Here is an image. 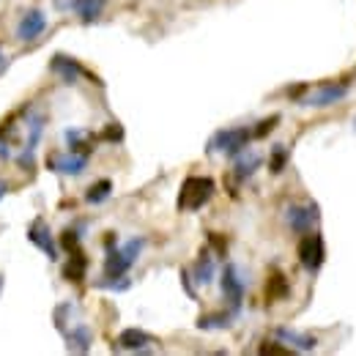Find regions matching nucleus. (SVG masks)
Wrapping results in <instances>:
<instances>
[{"instance_id":"obj_1","label":"nucleus","mask_w":356,"mask_h":356,"mask_svg":"<svg viewBox=\"0 0 356 356\" xmlns=\"http://www.w3.org/2000/svg\"><path fill=\"white\" fill-rule=\"evenodd\" d=\"M145 247V238L143 236H134L129 238L124 247H110L107 250V258H104V282H99L102 288H107L110 282H118L127 277V271L137 264L140 252Z\"/></svg>"},{"instance_id":"obj_2","label":"nucleus","mask_w":356,"mask_h":356,"mask_svg":"<svg viewBox=\"0 0 356 356\" xmlns=\"http://www.w3.org/2000/svg\"><path fill=\"white\" fill-rule=\"evenodd\" d=\"M214 178L209 176H189L181 184V192H178V209L181 211H200L211 197H214Z\"/></svg>"},{"instance_id":"obj_3","label":"nucleus","mask_w":356,"mask_h":356,"mask_svg":"<svg viewBox=\"0 0 356 356\" xmlns=\"http://www.w3.org/2000/svg\"><path fill=\"white\" fill-rule=\"evenodd\" d=\"M252 140V129L250 127H230V129H220L209 140V148L206 151H220V154H227V156H238Z\"/></svg>"},{"instance_id":"obj_4","label":"nucleus","mask_w":356,"mask_h":356,"mask_svg":"<svg viewBox=\"0 0 356 356\" xmlns=\"http://www.w3.org/2000/svg\"><path fill=\"white\" fill-rule=\"evenodd\" d=\"M296 252H299V264L315 274L318 268L323 266V258H326L323 236L321 233H305L302 241H299V247H296Z\"/></svg>"},{"instance_id":"obj_5","label":"nucleus","mask_w":356,"mask_h":356,"mask_svg":"<svg viewBox=\"0 0 356 356\" xmlns=\"http://www.w3.org/2000/svg\"><path fill=\"white\" fill-rule=\"evenodd\" d=\"M49 170L60 173V176H83L86 168H88V154H77V151H69V154H49L47 159Z\"/></svg>"},{"instance_id":"obj_6","label":"nucleus","mask_w":356,"mask_h":356,"mask_svg":"<svg viewBox=\"0 0 356 356\" xmlns=\"http://www.w3.org/2000/svg\"><path fill=\"white\" fill-rule=\"evenodd\" d=\"M28 241H31L33 247H39L49 261H58V244H55V238H52V230H49L47 220L36 217L33 222L28 225Z\"/></svg>"},{"instance_id":"obj_7","label":"nucleus","mask_w":356,"mask_h":356,"mask_svg":"<svg viewBox=\"0 0 356 356\" xmlns=\"http://www.w3.org/2000/svg\"><path fill=\"white\" fill-rule=\"evenodd\" d=\"M346 93H348V83H326V86L315 88V93H312V96L302 99L299 104L321 110V107H332V104H337V102H340Z\"/></svg>"},{"instance_id":"obj_8","label":"nucleus","mask_w":356,"mask_h":356,"mask_svg":"<svg viewBox=\"0 0 356 356\" xmlns=\"http://www.w3.org/2000/svg\"><path fill=\"white\" fill-rule=\"evenodd\" d=\"M47 31V14L42 8H31L22 14L19 25H17V39L19 42H36Z\"/></svg>"},{"instance_id":"obj_9","label":"nucleus","mask_w":356,"mask_h":356,"mask_svg":"<svg viewBox=\"0 0 356 356\" xmlns=\"http://www.w3.org/2000/svg\"><path fill=\"white\" fill-rule=\"evenodd\" d=\"M285 220L291 225V230L296 233H310V227L318 225L321 214H318V206L315 203H307V206H291L285 211Z\"/></svg>"},{"instance_id":"obj_10","label":"nucleus","mask_w":356,"mask_h":356,"mask_svg":"<svg viewBox=\"0 0 356 356\" xmlns=\"http://www.w3.org/2000/svg\"><path fill=\"white\" fill-rule=\"evenodd\" d=\"M222 293L233 310L241 307V302H244V280L238 277V268L233 266V264H227L222 271Z\"/></svg>"},{"instance_id":"obj_11","label":"nucleus","mask_w":356,"mask_h":356,"mask_svg":"<svg viewBox=\"0 0 356 356\" xmlns=\"http://www.w3.org/2000/svg\"><path fill=\"white\" fill-rule=\"evenodd\" d=\"M49 69H52L66 86H74V83L86 74V69H83L74 58H69V55H55V58L49 60Z\"/></svg>"},{"instance_id":"obj_12","label":"nucleus","mask_w":356,"mask_h":356,"mask_svg":"<svg viewBox=\"0 0 356 356\" xmlns=\"http://www.w3.org/2000/svg\"><path fill=\"white\" fill-rule=\"evenodd\" d=\"M151 343H154V337L148 332H143V329H134V326L124 329L118 334V348H124V351H148Z\"/></svg>"},{"instance_id":"obj_13","label":"nucleus","mask_w":356,"mask_h":356,"mask_svg":"<svg viewBox=\"0 0 356 356\" xmlns=\"http://www.w3.org/2000/svg\"><path fill=\"white\" fill-rule=\"evenodd\" d=\"M277 340L280 343H288L293 351H315V346H318V340L310 337V334H302V332H296V329H277Z\"/></svg>"},{"instance_id":"obj_14","label":"nucleus","mask_w":356,"mask_h":356,"mask_svg":"<svg viewBox=\"0 0 356 356\" xmlns=\"http://www.w3.org/2000/svg\"><path fill=\"white\" fill-rule=\"evenodd\" d=\"M90 340H93V334H90V329L86 323H77L72 332H66V343H69V351H74V354H88L90 351Z\"/></svg>"},{"instance_id":"obj_15","label":"nucleus","mask_w":356,"mask_h":356,"mask_svg":"<svg viewBox=\"0 0 356 356\" xmlns=\"http://www.w3.org/2000/svg\"><path fill=\"white\" fill-rule=\"evenodd\" d=\"M104 3L107 0H74V6H72V11L86 22V25H90V22H96L99 17H102V11H104Z\"/></svg>"},{"instance_id":"obj_16","label":"nucleus","mask_w":356,"mask_h":356,"mask_svg":"<svg viewBox=\"0 0 356 356\" xmlns=\"http://www.w3.org/2000/svg\"><path fill=\"white\" fill-rule=\"evenodd\" d=\"M258 168H261V156H258V154H238V156H236L233 176H236V181H247Z\"/></svg>"},{"instance_id":"obj_17","label":"nucleus","mask_w":356,"mask_h":356,"mask_svg":"<svg viewBox=\"0 0 356 356\" xmlns=\"http://www.w3.org/2000/svg\"><path fill=\"white\" fill-rule=\"evenodd\" d=\"M288 280H285V274H280V271H271L268 274V285H266V296L271 302H280V299H285L288 296Z\"/></svg>"},{"instance_id":"obj_18","label":"nucleus","mask_w":356,"mask_h":356,"mask_svg":"<svg viewBox=\"0 0 356 356\" xmlns=\"http://www.w3.org/2000/svg\"><path fill=\"white\" fill-rule=\"evenodd\" d=\"M195 280L200 282V285H209L211 280H214V258H211V252H200V258H197V264H195Z\"/></svg>"},{"instance_id":"obj_19","label":"nucleus","mask_w":356,"mask_h":356,"mask_svg":"<svg viewBox=\"0 0 356 356\" xmlns=\"http://www.w3.org/2000/svg\"><path fill=\"white\" fill-rule=\"evenodd\" d=\"M86 266H88L86 255H83L80 250H74V252H72V261L63 266V277H66V280H72V282H77V280H83V277H86Z\"/></svg>"},{"instance_id":"obj_20","label":"nucleus","mask_w":356,"mask_h":356,"mask_svg":"<svg viewBox=\"0 0 356 356\" xmlns=\"http://www.w3.org/2000/svg\"><path fill=\"white\" fill-rule=\"evenodd\" d=\"M110 195H113V181H110V178H102V181H96L88 192H86V200H88L90 206H99V203H104Z\"/></svg>"},{"instance_id":"obj_21","label":"nucleus","mask_w":356,"mask_h":356,"mask_svg":"<svg viewBox=\"0 0 356 356\" xmlns=\"http://www.w3.org/2000/svg\"><path fill=\"white\" fill-rule=\"evenodd\" d=\"M230 318H233V310L230 312H217V315H203L197 321L200 329H227L230 326Z\"/></svg>"},{"instance_id":"obj_22","label":"nucleus","mask_w":356,"mask_h":356,"mask_svg":"<svg viewBox=\"0 0 356 356\" xmlns=\"http://www.w3.org/2000/svg\"><path fill=\"white\" fill-rule=\"evenodd\" d=\"M285 165H288V148L285 145H274V151H271V173H282L285 170Z\"/></svg>"},{"instance_id":"obj_23","label":"nucleus","mask_w":356,"mask_h":356,"mask_svg":"<svg viewBox=\"0 0 356 356\" xmlns=\"http://www.w3.org/2000/svg\"><path fill=\"white\" fill-rule=\"evenodd\" d=\"M277 121H280V115H271V118H266V121H261V127L252 129V137H266V134L277 127Z\"/></svg>"},{"instance_id":"obj_24","label":"nucleus","mask_w":356,"mask_h":356,"mask_svg":"<svg viewBox=\"0 0 356 356\" xmlns=\"http://www.w3.org/2000/svg\"><path fill=\"white\" fill-rule=\"evenodd\" d=\"M261 354H291V348H285V346H261Z\"/></svg>"},{"instance_id":"obj_25","label":"nucleus","mask_w":356,"mask_h":356,"mask_svg":"<svg viewBox=\"0 0 356 356\" xmlns=\"http://www.w3.org/2000/svg\"><path fill=\"white\" fill-rule=\"evenodd\" d=\"M6 69H8V58H6V52L0 49V77L6 74Z\"/></svg>"},{"instance_id":"obj_26","label":"nucleus","mask_w":356,"mask_h":356,"mask_svg":"<svg viewBox=\"0 0 356 356\" xmlns=\"http://www.w3.org/2000/svg\"><path fill=\"white\" fill-rule=\"evenodd\" d=\"M55 6H58V8H72L74 0H55Z\"/></svg>"},{"instance_id":"obj_27","label":"nucleus","mask_w":356,"mask_h":356,"mask_svg":"<svg viewBox=\"0 0 356 356\" xmlns=\"http://www.w3.org/2000/svg\"><path fill=\"white\" fill-rule=\"evenodd\" d=\"M6 192H8V184H6V181H0V200L6 197Z\"/></svg>"},{"instance_id":"obj_28","label":"nucleus","mask_w":356,"mask_h":356,"mask_svg":"<svg viewBox=\"0 0 356 356\" xmlns=\"http://www.w3.org/2000/svg\"><path fill=\"white\" fill-rule=\"evenodd\" d=\"M3 288H6V277L0 274V296H3Z\"/></svg>"}]
</instances>
